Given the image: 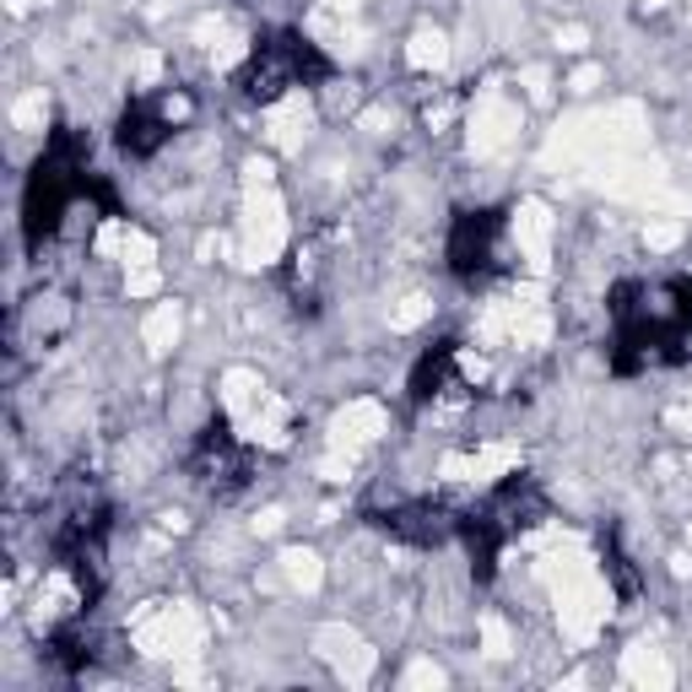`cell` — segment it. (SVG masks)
I'll return each instance as SVG.
<instances>
[{
  "label": "cell",
  "instance_id": "cell-20",
  "mask_svg": "<svg viewBox=\"0 0 692 692\" xmlns=\"http://www.w3.org/2000/svg\"><path fill=\"white\" fill-rule=\"evenodd\" d=\"M162 287V277H157V266H141V271H125V292L131 298H151Z\"/></svg>",
  "mask_w": 692,
  "mask_h": 692
},
{
  "label": "cell",
  "instance_id": "cell-27",
  "mask_svg": "<svg viewBox=\"0 0 692 692\" xmlns=\"http://www.w3.org/2000/svg\"><path fill=\"white\" fill-rule=\"evenodd\" d=\"M357 5H363V0H330V11H336V16H352Z\"/></svg>",
  "mask_w": 692,
  "mask_h": 692
},
{
  "label": "cell",
  "instance_id": "cell-16",
  "mask_svg": "<svg viewBox=\"0 0 692 692\" xmlns=\"http://www.w3.org/2000/svg\"><path fill=\"white\" fill-rule=\"evenodd\" d=\"M120 260H125V271H141V266H157V244H151V239H146L141 228H125Z\"/></svg>",
  "mask_w": 692,
  "mask_h": 692
},
{
  "label": "cell",
  "instance_id": "cell-2",
  "mask_svg": "<svg viewBox=\"0 0 692 692\" xmlns=\"http://www.w3.org/2000/svg\"><path fill=\"white\" fill-rule=\"evenodd\" d=\"M141 655H162V660H195L206 649V622L190 606H146L131 622Z\"/></svg>",
  "mask_w": 692,
  "mask_h": 692
},
{
  "label": "cell",
  "instance_id": "cell-21",
  "mask_svg": "<svg viewBox=\"0 0 692 692\" xmlns=\"http://www.w3.org/2000/svg\"><path fill=\"white\" fill-rule=\"evenodd\" d=\"M406 688H444V671L433 660H416L412 671H406Z\"/></svg>",
  "mask_w": 692,
  "mask_h": 692
},
{
  "label": "cell",
  "instance_id": "cell-6",
  "mask_svg": "<svg viewBox=\"0 0 692 692\" xmlns=\"http://www.w3.org/2000/svg\"><path fill=\"white\" fill-rule=\"evenodd\" d=\"M319 655L336 666V677L341 682H352V688H363L368 677H374V649L352 633V628H319Z\"/></svg>",
  "mask_w": 692,
  "mask_h": 692
},
{
  "label": "cell",
  "instance_id": "cell-15",
  "mask_svg": "<svg viewBox=\"0 0 692 692\" xmlns=\"http://www.w3.org/2000/svg\"><path fill=\"white\" fill-rule=\"evenodd\" d=\"M44 120H49L44 87H33V93H22V98L11 104V125H16V131H44Z\"/></svg>",
  "mask_w": 692,
  "mask_h": 692
},
{
  "label": "cell",
  "instance_id": "cell-26",
  "mask_svg": "<svg viewBox=\"0 0 692 692\" xmlns=\"http://www.w3.org/2000/svg\"><path fill=\"white\" fill-rule=\"evenodd\" d=\"M255 531H260V536H277V531H281V509H266V514L255 520Z\"/></svg>",
  "mask_w": 692,
  "mask_h": 692
},
{
  "label": "cell",
  "instance_id": "cell-11",
  "mask_svg": "<svg viewBox=\"0 0 692 692\" xmlns=\"http://www.w3.org/2000/svg\"><path fill=\"white\" fill-rule=\"evenodd\" d=\"M179 325H184V308L179 303H157L151 314H146V325H141V341H146V352H173V341H179Z\"/></svg>",
  "mask_w": 692,
  "mask_h": 692
},
{
  "label": "cell",
  "instance_id": "cell-14",
  "mask_svg": "<svg viewBox=\"0 0 692 692\" xmlns=\"http://www.w3.org/2000/svg\"><path fill=\"white\" fill-rule=\"evenodd\" d=\"M520 465V444H487L476 449V482H498Z\"/></svg>",
  "mask_w": 692,
  "mask_h": 692
},
{
  "label": "cell",
  "instance_id": "cell-22",
  "mask_svg": "<svg viewBox=\"0 0 692 692\" xmlns=\"http://www.w3.org/2000/svg\"><path fill=\"white\" fill-rule=\"evenodd\" d=\"M525 87H531V98H536V104H547V98H553V82H547V71H542V65H531V71H525Z\"/></svg>",
  "mask_w": 692,
  "mask_h": 692
},
{
  "label": "cell",
  "instance_id": "cell-3",
  "mask_svg": "<svg viewBox=\"0 0 692 692\" xmlns=\"http://www.w3.org/2000/svg\"><path fill=\"white\" fill-rule=\"evenodd\" d=\"M239 233H244V260L250 266H271L281 255V244H287V206H281L277 184H260V190L244 195Z\"/></svg>",
  "mask_w": 692,
  "mask_h": 692
},
{
  "label": "cell",
  "instance_id": "cell-24",
  "mask_svg": "<svg viewBox=\"0 0 692 692\" xmlns=\"http://www.w3.org/2000/svg\"><path fill=\"white\" fill-rule=\"evenodd\" d=\"M595 82H600V65H584V71H579L568 87H573V93H595Z\"/></svg>",
  "mask_w": 692,
  "mask_h": 692
},
{
  "label": "cell",
  "instance_id": "cell-13",
  "mask_svg": "<svg viewBox=\"0 0 692 692\" xmlns=\"http://www.w3.org/2000/svg\"><path fill=\"white\" fill-rule=\"evenodd\" d=\"M281 579L292 590H319L325 562H319V553H308V547H292V553H281Z\"/></svg>",
  "mask_w": 692,
  "mask_h": 692
},
{
  "label": "cell",
  "instance_id": "cell-7",
  "mask_svg": "<svg viewBox=\"0 0 692 692\" xmlns=\"http://www.w3.org/2000/svg\"><path fill=\"white\" fill-rule=\"evenodd\" d=\"M514 244H520L525 266L542 277V271H547V260H553V217H547V206H542V201H525V206L514 211Z\"/></svg>",
  "mask_w": 692,
  "mask_h": 692
},
{
  "label": "cell",
  "instance_id": "cell-28",
  "mask_svg": "<svg viewBox=\"0 0 692 692\" xmlns=\"http://www.w3.org/2000/svg\"><path fill=\"white\" fill-rule=\"evenodd\" d=\"M644 5H649V11H660V5H671V0H644Z\"/></svg>",
  "mask_w": 692,
  "mask_h": 692
},
{
  "label": "cell",
  "instance_id": "cell-5",
  "mask_svg": "<svg viewBox=\"0 0 692 692\" xmlns=\"http://www.w3.org/2000/svg\"><path fill=\"white\" fill-rule=\"evenodd\" d=\"M390 433V416L379 401H347L336 422H330V449H347V454H357V449H368V444H379Z\"/></svg>",
  "mask_w": 692,
  "mask_h": 692
},
{
  "label": "cell",
  "instance_id": "cell-18",
  "mask_svg": "<svg viewBox=\"0 0 692 692\" xmlns=\"http://www.w3.org/2000/svg\"><path fill=\"white\" fill-rule=\"evenodd\" d=\"M682 239V222L677 217H649V228H644V244L649 250H671Z\"/></svg>",
  "mask_w": 692,
  "mask_h": 692
},
{
  "label": "cell",
  "instance_id": "cell-10",
  "mask_svg": "<svg viewBox=\"0 0 692 692\" xmlns=\"http://www.w3.org/2000/svg\"><path fill=\"white\" fill-rule=\"evenodd\" d=\"M622 677H628L633 688H671V682H677L666 649H655V644H633V649H622Z\"/></svg>",
  "mask_w": 692,
  "mask_h": 692
},
{
  "label": "cell",
  "instance_id": "cell-29",
  "mask_svg": "<svg viewBox=\"0 0 692 692\" xmlns=\"http://www.w3.org/2000/svg\"><path fill=\"white\" fill-rule=\"evenodd\" d=\"M688 547H692V531H688Z\"/></svg>",
  "mask_w": 692,
  "mask_h": 692
},
{
  "label": "cell",
  "instance_id": "cell-9",
  "mask_svg": "<svg viewBox=\"0 0 692 692\" xmlns=\"http://www.w3.org/2000/svg\"><path fill=\"white\" fill-rule=\"evenodd\" d=\"M266 396H271V390H266V379H260L255 368H228V374H222V406H228V416H233L239 427L266 406Z\"/></svg>",
  "mask_w": 692,
  "mask_h": 692
},
{
  "label": "cell",
  "instance_id": "cell-1",
  "mask_svg": "<svg viewBox=\"0 0 692 692\" xmlns=\"http://www.w3.org/2000/svg\"><path fill=\"white\" fill-rule=\"evenodd\" d=\"M553 568V590H557V622H562V633L573 639V644H590L595 633H600V622H606V611H611V590L600 584V573H595V562L584 553H557L547 557Z\"/></svg>",
  "mask_w": 692,
  "mask_h": 692
},
{
  "label": "cell",
  "instance_id": "cell-4",
  "mask_svg": "<svg viewBox=\"0 0 692 692\" xmlns=\"http://www.w3.org/2000/svg\"><path fill=\"white\" fill-rule=\"evenodd\" d=\"M514 136H520V104L487 87L471 109V157H498L514 146Z\"/></svg>",
  "mask_w": 692,
  "mask_h": 692
},
{
  "label": "cell",
  "instance_id": "cell-19",
  "mask_svg": "<svg viewBox=\"0 0 692 692\" xmlns=\"http://www.w3.org/2000/svg\"><path fill=\"white\" fill-rule=\"evenodd\" d=\"M482 644H487L493 660H503V655H509V628H503L498 617H482Z\"/></svg>",
  "mask_w": 692,
  "mask_h": 692
},
{
  "label": "cell",
  "instance_id": "cell-12",
  "mask_svg": "<svg viewBox=\"0 0 692 692\" xmlns=\"http://www.w3.org/2000/svg\"><path fill=\"white\" fill-rule=\"evenodd\" d=\"M406 65L412 71H444L449 65V33L444 27H416L406 44Z\"/></svg>",
  "mask_w": 692,
  "mask_h": 692
},
{
  "label": "cell",
  "instance_id": "cell-25",
  "mask_svg": "<svg viewBox=\"0 0 692 692\" xmlns=\"http://www.w3.org/2000/svg\"><path fill=\"white\" fill-rule=\"evenodd\" d=\"M157 71H162V60H157V54H141V60H136L141 82H157Z\"/></svg>",
  "mask_w": 692,
  "mask_h": 692
},
{
  "label": "cell",
  "instance_id": "cell-17",
  "mask_svg": "<svg viewBox=\"0 0 692 692\" xmlns=\"http://www.w3.org/2000/svg\"><path fill=\"white\" fill-rule=\"evenodd\" d=\"M427 314H433V303H427L422 292H412V298H401V303L390 308V330H416Z\"/></svg>",
  "mask_w": 692,
  "mask_h": 692
},
{
  "label": "cell",
  "instance_id": "cell-23",
  "mask_svg": "<svg viewBox=\"0 0 692 692\" xmlns=\"http://www.w3.org/2000/svg\"><path fill=\"white\" fill-rule=\"evenodd\" d=\"M584 44H590V33H584V27H562V33H557V49H562V54H579Z\"/></svg>",
  "mask_w": 692,
  "mask_h": 692
},
{
  "label": "cell",
  "instance_id": "cell-8",
  "mask_svg": "<svg viewBox=\"0 0 692 692\" xmlns=\"http://www.w3.org/2000/svg\"><path fill=\"white\" fill-rule=\"evenodd\" d=\"M308 120H314L308 98H303V93H287V98H277V104L266 109V141H271L277 151H303Z\"/></svg>",
  "mask_w": 692,
  "mask_h": 692
}]
</instances>
